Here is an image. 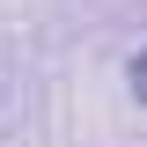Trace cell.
<instances>
[{"label":"cell","instance_id":"obj_1","mask_svg":"<svg viewBox=\"0 0 147 147\" xmlns=\"http://www.w3.org/2000/svg\"><path fill=\"white\" fill-rule=\"evenodd\" d=\"M132 96H140V103H147V52L132 59Z\"/></svg>","mask_w":147,"mask_h":147}]
</instances>
